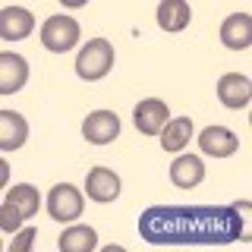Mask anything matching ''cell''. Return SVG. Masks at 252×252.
<instances>
[{"mask_svg":"<svg viewBox=\"0 0 252 252\" xmlns=\"http://www.w3.org/2000/svg\"><path fill=\"white\" fill-rule=\"evenodd\" d=\"M38 199H41V195H38V189H35V186H29V183L13 186L10 192H6V202H13L26 218H32V215L38 211Z\"/></svg>","mask_w":252,"mask_h":252,"instance_id":"18","label":"cell"},{"mask_svg":"<svg viewBox=\"0 0 252 252\" xmlns=\"http://www.w3.org/2000/svg\"><path fill=\"white\" fill-rule=\"evenodd\" d=\"M32 240H35V227H26V233H19L16 240L10 243L13 252H29L32 249Z\"/></svg>","mask_w":252,"mask_h":252,"instance_id":"20","label":"cell"},{"mask_svg":"<svg viewBox=\"0 0 252 252\" xmlns=\"http://www.w3.org/2000/svg\"><path fill=\"white\" fill-rule=\"evenodd\" d=\"M189 139H192V120H189V117L167 120V126L161 129V145H164V152H183Z\"/></svg>","mask_w":252,"mask_h":252,"instance_id":"16","label":"cell"},{"mask_svg":"<svg viewBox=\"0 0 252 252\" xmlns=\"http://www.w3.org/2000/svg\"><path fill=\"white\" fill-rule=\"evenodd\" d=\"M202 177H205V164H202L199 155H183L170 164V180H173V186H180V189L199 186Z\"/></svg>","mask_w":252,"mask_h":252,"instance_id":"14","label":"cell"},{"mask_svg":"<svg viewBox=\"0 0 252 252\" xmlns=\"http://www.w3.org/2000/svg\"><path fill=\"white\" fill-rule=\"evenodd\" d=\"M29 79V63L19 54H3L0 57V94H13L26 85Z\"/></svg>","mask_w":252,"mask_h":252,"instance_id":"12","label":"cell"},{"mask_svg":"<svg viewBox=\"0 0 252 252\" xmlns=\"http://www.w3.org/2000/svg\"><path fill=\"white\" fill-rule=\"evenodd\" d=\"M32 29H35V19H32V13L22 10V6H6V10L0 13V38H6V41L29 38Z\"/></svg>","mask_w":252,"mask_h":252,"instance_id":"13","label":"cell"},{"mask_svg":"<svg viewBox=\"0 0 252 252\" xmlns=\"http://www.w3.org/2000/svg\"><path fill=\"white\" fill-rule=\"evenodd\" d=\"M29 139V123L16 110H0V148L3 152H16Z\"/></svg>","mask_w":252,"mask_h":252,"instance_id":"9","label":"cell"},{"mask_svg":"<svg viewBox=\"0 0 252 252\" xmlns=\"http://www.w3.org/2000/svg\"><path fill=\"white\" fill-rule=\"evenodd\" d=\"M82 136L92 142V145H107L120 136V117L114 110H94V114L85 117L82 123Z\"/></svg>","mask_w":252,"mask_h":252,"instance_id":"6","label":"cell"},{"mask_svg":"<svg viewBox=\"0 0 252 252\" xmlns=\"http://www.w3.org/2000/svg\"><path fill=\"white\" fill-rule=\"evenodd\" d=\"M6 173H10V164L3 161V164H0V183H6Z\"/></svg>","mask_w":252,"mask_h":252,"instance_id":"21","label":"cell"},{"mask_svg":"<svg viewBox=\"0 0 252 252\" xmlns=\"http://www.w3.org/2000/svg\"><path fill=\"white\" fill-rule=\"evenodd\" d=\"M220 41L230 51H246L252 44V16L246 13H233L220 22Z\"/></svg>","mask_w":252,"mask_h":252,"instance_id":"8","label":"cell"},{"mask_svg":"<svg viewBox=\"0 0 252 252\" xmlns=\"http://www.w3.org/2000/svg\"><path fill=\"white\" fill-rule=\"evenodd\" d=\"M98 246V233L94 227H66L60 233V249L63 252H92Z\"/></svg>","mask_w":252,"mask_h":252,"instance_id":"17","label":"cell"},{"mask_svg":"<svg viewBox=\"0 0 252 252\" xmlns=\"http://www.w3.org/2000/svg\"><path fill=\"white\" fill-rule=\"evenodd\" d=\"M246 211V199L233 205H189V208L155 205L139 215V236L155 246H227L236 240H249Z\"/></svg>","mask_w":252,"mask_h":252,"instance_id":"1","label":"cell"},{"mask_svg":"<svg viewBox=\"0 0 252 252\" xmlns=\"http://www.w3.org/2000/svg\"><path fill=\"white\" fill-rule=\"evenodd\" d=\"M85 189H89V195L101 205L114 202L117 195H120V177L107 167H92L89 177H85Z\"/></svg>","mask_w":252,"mask_h":252,"instance_id":"10","label":"cell"},{"mask_svg":"<svg viewBox=\"0 0 252 252\" xmlns=\"http://www.w3.org/2000/svg\"><path fill=\"white\" fill-rule=\"evenodd\" d=\"M189 3L186 0H164L158 6V26L164 32H183L189 26Z\"/></svg>","mask_w":252,"mask_h":252,"instance_id":"15","label":"cell"},{"mask_svg":"<svg viewBox=\"0 0 252 252\" xmlns=\"http://www.w3.org/2000/svg\"><path fill=\"white\" fill-rule=\"evenodd\" d=\"M82 208H85L82 192H79L76 186H69V183H57L51 189V195H47V211H51V218L60 220V224L76 220L82 215Z\"/></svg>","mask_w":252,"mask_h":252,"instance_id":"4","label":"cell"},{"mask_svg":"<svg viewBox=\"0 0 252 252\" xmlns=\"http://www.w3.org/2000/svg\"><path fill=\"white\" fill-rule=\"evenodd\" d=\"M199 148L211 158H230L236 148H240V139H236L230 129H224V126H208L199 136Z\"/></svg>","mask_w":252,"mask_h":252,"instance_id":"11","label":"cell"},{"mask_svg":"<svg viewBox=\"0 0 252 252\" xmlns=\"http://www.w3.org/2000/svg\"><path fill=\"white\" fill-rule=\"evenodd\" d=\"M218 98H220L224 107L240 110V107H246L249 98H252V82L243 73H227V76H220V82H218Z\"/></svg>","mask_w":252,"mask_h":252,"instance_id":"7","label":"cell"},{"mask_svg":"<svg viewBox=\"0 0 252 252\" xmlns=\"http://www.w3.org/2000/svg\"><path fill=\"white\" fill-rule=\"evenodd\" d=\"M110 66H114V47L104 38H94L79 51L76 57V76L85 79V82H94V79L107 76Z\"/></svg>","mask_w":252,"mask_h":252,"instance_id":"2","label":"cell"},{"mask_svg":"<svg viewBox=\"0 0 252 252\" xmlns=\"http://www.w3.org/2000/svg\"><path fill=\"white\" fill-rule=\"evenodd\" d=\"M22 220H26V215H22L13 202H3V208H0V227H3L6 233H16L22 227Z\"/></svg>","mask_w":252,"mask_h":252,"instance_id":"19","label":"cell"},{"mask_svg":"<svg viewBox=\"0 0 252 252\" xmlns=\"http://www.w3.org/2000/svg\"><path fill=\"white\" fill-rule=\"evenodd\" d=\"M76 41H79V22L69 16H51L41 26V44L54 54L73 51Z\"/></svg>","mask_w":252,"mask_h":252,"instance_id":"3","label":"cell"},{"mask_svg":"<svg viewBox=\"0 0 252 252\" xmlns=\"http://www.w3.org/2000/svg\"><path fill=\"white\" fill-rule=\"evenodd\" d=\"M167 120H170V110L158 98L139 101L136 110H132V123H136V129L142 136H161V129L167 126Z\"/></svg>","mask_w":252,"mask_h":252,"instance_id":"5","label":"cell"}]
</instances>
